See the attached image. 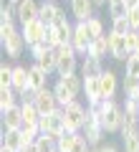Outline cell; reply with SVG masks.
I'll return each mask as SVG.
<instances>
[{"label": "cell", "mask_w": 139, "mask_h": 152, "mask_svg": "<svg viewBox=\"0 0 139 152\" xmlns=\"http://www.w3.org/2000/svg\"><path fill=\"white\" fill-rule=\"evenodd\" d=\"M91 107H94V104H91ZM96 107L101 109L104 132H106V134H119V132H122V124H124V107L116 99H101Z\"/></svg>", "instance_id": "obj_1"}, {"label": "cell", "mask_w": 139, "mask_h": 152, "mask_svg": "<svg viewBox=\"0 0 139 152\" xmlns=\"http://www.w3.org/2000/svg\"><path fill=\"white\" fill-rule=\"evenodd\" d=\"M56 58H58V66H56V76H68V74H79V53L71 43H63L56 48Z\"/></svg>", "instance_id": "obj_2"}, {"label": "cell", "mask_w": 139, "mask_h": 152, "mask_svg": "<svg viewBox=\"0 0 139 152\" xmlns=\"http://www.w3.org/2000/svg\"><path fill=\"white\" fill-rule=\"evenodd\" d=\"M43 134H48L51 140L58 142V137L66 132V119H63V109H56L51 114H41V122H38Z\"/></svg>", "instance_id": "obj_3"}, {"label": "cell", "mask_w": 139, "mask_h": 152, "mask_svg": "<svg viewBox=\"0 0 139 152\" xmlns=\"http://www.w3.org/2000/svg\"><path fill=\"white\" fill-rule=\"evenodd\" d=\"M89 117V107L81 102H74L63 109V119H66V132H81Z\"/></svg>", "instance_id": "obj_4"}, {"label": "cell", "mask_w": 139, "mask_h": 152, "mask_svg": "<svg viewBox=\"0 0 139 152\" xmlns=\"http://www.w3.org/2000/svg\"><path fill=\"white\" fill-rule=\"evenodd\" d=\"M46 31H48V26H46L41 18L28 20V23H23V26H20V33H23V38H25V46H28V48L36 46V43H41L43 38H46Z\"/></svg>", "instance_id": "obj_5"}, {"label": "cell", "mask_w": 139, "mask_h": 152, "mask_svg": "<svg viewBox=\"0 0 139 152\" xmlns=\"http://www.w3.org/2000/svg\"><path fill=\"white\" fill-rule=\"evenodd\" d=\"M106 43H109V56L111 58H116V61H127L129 56H132V51H129V46H127V38L124 36H116L114 31H106Z\"/></svg>", "instance_id": "obj_6"}, {"label": "cell", "mask_w": 139, "mask_h": 152, "mask_svg": "<svg viewBox=\"0 0 139 152\" xmlns=\"http://www.w3.org/2000/svg\"><path fill=\"white\" fill-rule=\"evenodd\" d=\"M0 43H3V51H5V56H8V58H13V61H18V58L23 56V51L28 48V46H25V38H23V33H20V31H15L13 36H8L5 41H0Z\"/></svg>", "instance_id": "obj_7"}, {"label": "cell", "mask_w": 139, "mask_h": 152, "mask_svg": "<svg viewBox=\"0 0 139 152\" xmlns=\"http://www.w3.org/2000/svg\"><path fill=\"white\" fill-rule=\"evenodd\" d=\"M91 41H94V38H91L86 23H76V26H74V38H71V46L76 48V53H79V56H86V53H89Z\"/></svg>", "instance_id": "obj_8"}, {"label": "cell", "mask_w": 139, "mask_h": 152, "mask_svg": "<svg viewBox=\"0 0 139 152\" xmlns=\"http://www.w3.org/2000/svg\"><path fill=\"white\" fill-rule=\"evenodd\" d=\"M71 5V15H74V20L76 23H86L91 15H96V3L94 0H71L68 3Z\"/></svg>", "instance_id": "obj_9"}, {"label": "cell", "mask_w": 139, "mask_h": 152, "mask_svg": "<svg viewBox=\"0 0 139 152\" xmlns=\"http://www.w3.org/2000/svg\"><path fill=\"white\" fill-rule=\"evenodd\" d=\"M36 107H38V112H41V114H51V112H56V109H61L58 107V99H56V94H53V86L41 89V91H38Z\"/></svg>", "instance_id": "obj_10"}, {"label": "cell", "mask_w": 139, "mask_h": 152, "mask_svg": "<svg viewBox=\"0 0 139 152\" xmlns=\"http://www.w3.org/2000/svg\"><path fill=\"white\" fill-rule=\"evenodd\" d=\"M3 147L10 152H23L25 150V137H23V129H3Z\"/></svg>", "instance_id": "obj_11"}, {"label": "cell", "mask_w": 139, "mask_h": 152, "mask_svg": "<svg viewBox=\"0 0 139 152\" xmlns=\"http://www.w3.org/2000/svg\"><path fill=\"white\" fill-rule=\"evenodd\" d=\"M79 74L84 76V79H96V76L104 74V61L94 58V56H84V61H81V66H79Z\"/></svg>", "instance_id": "obj_12"}, {"label": "cell", "mask_w": 139, "mask_h": 152, "mask_svg": "<svg viewBox=\"0 0 139 152\" xmlns=\"http://www.w3.org/2000/svg\"><path fill=\"white\" fill-rule=\"evenodd\" d=\"M99 84H101V96L104 99H114V94H116V89H119V76L114 74L111 69H104V74L99 76Z\"/></svg>", "instance_id": "obj_13"}, {"label": "cell", "mask_w": 139, "mask_h": 152, "mask_svg": "<svg viewBox=\"0 0 139 152\" xmlns=\"http://www.w3.org/2000/svg\"><path fill=\"white\" fill-rule=\"evenodd\" d=\"M0 117H3V129H23V109H20V104L0 112Z\"/></svg>", "instance_id": "obj_14"}, {"label": "cell", "mask_w": 139, "mask_h": 152, "mask_svg": "<svg viewBox=\"0 0 139 152\" xmlns=\"http://www.w3.org/2000/svg\"><path fill=\"white\" fill-rule=\"evenodd\" d=\"M18 23H28V20H36L38 18V10H41V3H36V0H20L18 3Z\"/></svg>", "instance_id": "obj_15"}, {"label": "cell", "mask_w": 139, "mask_h": 152, "mask_svg": "<svg viewBox=\"0 0 139 152\" xmlns=\"http://www.w3.org/2000/svg\"><path fill=\"white\" fill-rule=\"evenodd\" d=\"M31 86V74H28V66H13V91L20 96L25 89Z\"/></svg>", "instance_id": "obj_16"}, {"label": "cell", "mask_w": 139, "mask_h": 152, "mask_svg": "<svg viewBox=\"0 0 139 152\" xmlns=\"http://www.w3.org/2000/svg\"><path fill=\"white\" fill-rule=\"evenodd\" d=\"M28 74H31V89H36V91H41V89H48V79H51V74H48V71H43L41 66L36 64V61L28 66Z\"/></svg>", "instance_id": "obj_17"}, {"label": "cell", "mask_w": 139, "mask_h": 152, "mask_svg": "<svg viewBox=\"0 0 139 152\" xmlns=\"http://www.w3.org/2000/svg\"><path fill=\"white\" fill-rule=\"evenodd\" d=\"M58 13H61L58 3H53V0H43V3H41V10H38V18H41L46 26H53L56 18H58Z\"/></svg>", "instance_id": "obj_18"}, {"label": "cell", "mask_w": 139, "mask_h": 152, "mask_svg": "<svg viewBox=\"0 0 139 152\" xmlns=\"http://www.w3.org/2000/svg\"><path fill=\"white\" fill-rule=\"evenodd\" d=\"M84 94H86V104H99L101 102V84H99V76L96 79H84Z\"/></svg>", "instance_id": "obj_19"}, {"label": "cell", "mask_w": 139, "mask_h": 152, "mask_svg": "<svg viewBox=\"0 0 139 152\" xmlns=\"http://www.w3.org/2000/svg\"><path fill=\"white\" fill-rule=\"evenodd\" d=\"M53 94H56V99H58V107H61V109H66L68 104L79 102V96H76V94L71 91L66 84H61L58 79H56V84H53Z\"/></svg>", "instance_id": "obj_20"}, {"label": "cell", "mask_w": 139, "mask_h": 152, "mask_svg": "<svg viewBox=\"0 0 139 152\" xmlns=\"http://www.w3.org/2000/svg\"><path fill=\"white\" fill-rule=\"evenodd\" d=\"M58 81L66 84V86L71 89V91L76 94V96H81L84 94V76L81 74H68V76H58Z\"/></svg>", "instance_id": "obj_21"}, {"label": "cell", "mask_w": 139, "mask_h": 152, "mask_svg": "<svg viewBox=\"0 0 139 152\" xmlns=\"http://www.w3.org/2000/svg\"><path fill=\"white\" fill-rule=\"evenodd\" d=\"M106 36V33H104ZM94 38L91 41V46H89V53L86 56H94V58H101L104 61V56H109V43H106V38Z\"/></svg>", "instance_id": "obj_22"}, {"label": "cell", "mask_w": 139, "mask_h": 152, "mask_svg": "<svg viewBox=\"0 0 139 152\" xmlns=\"http://www.w3.org/2000/svg\"><path fill=\"white\" fill-rule=\"evenodd\" d=\"M43 71H48V74H56V66H58V58H56V48H48L41 58L36 61Z\"/></svg>", "instance_id": "obj_23"}, {"label": "cell", "mask_w": 139, "mask_h": 152, "mask_svg": "<svg viewBox=\"0 0 139 152\" xmlns=\"http://www.w3.org/2000/svg\"><path fill=\"white\" fill-rule=\"evenodd\" d=\"M122 89H124V96L139 99V76H124Z\"/></svg>", "instance_id": "obj_24"}, {"label": "cell", "mask_w": 139, "mask_h": 152, "mask_svg": "<svg viewBox=\"0 0 139 152\" xmlns=\"http://www.w3.org/2000/svg\"><path fill=\"white\" fill-rule=\"evenodd\" d=\"M15 104H20V96H18L13 89H0V112L15 107Z\"/></svg>", "instance_id": "obj_25"}, {"label": "cell", "mask_w": 139, "mask_h": 152, "mask_svg": "<svg viewBox=\"0 0 139 152\" xmlns=\"http://www.w3.org/2000/svg\"><path fill=\"white\" fill-rule=\"evenodd\" d=\"M76 140H79V132H63L58 137V142H56V147H58V152H71Z\"/></svg>", "instance_id": "obj_26"}, {"label": "cell", "mask_w": 139, "mask_h": 152, "mask_svg": "<svg viewBox=\"0 0 139 152\" xmlns=\"http://www.w3.org/2000/svg\"><path fill=\"white\" fill-rule=\"evenodd\" d=\"M86 28H89L91 38H101L104 33H106V28H104V20H101L99 15H91L89 20H86Z\"/></svg>", "instance_id": "obj_27"}, {"label": "cell", "mask_w": 139, "mask_h": 152, "mask_svg": "<svg viewBox=\"0 0 139 152\" xmlns=\"http://www.w3.org/2000/svg\"><path fill=\"white\" fill-rule=\"evenodd\" d=\"M122 145H124V152H139V129L122 134Z\"/></svg>", "instance_id": "obj_28"}, {"label": "cell", "mask_w": 139, "mask_h": 152, "mask_svg": "<svg viewBox=\"0 0 139 152\" xmlns=\"http://www.w3.org/2000/svg\"><path fill=\"white\" fill-rule=\"evenodd\" d=\"M0 23H18V8L13 3H3V8H0Z\"/></svg>", "instance_id": "obj_29"}, {"label": "cell", "mask_w": 139, "mask_h": 152, "mask_svg": "<svg viewBox=\"0 0 139 152\" xmlns=\"http://www.w3.org/2000/svg\"><path fill=\"white\" fill-rule=\"evenodd\" d=\"M0 89H13V66L5 61L0 66Z\"/></svg>", "instance_id": "obj_30"}, {"label": "cell", "mask_w": 139, "mask_h": 152, "mask_svg": "<svg viewBox=\"0 0 139 152\" xmlns=\"http://www.w3.org/2000/svg\"><path fill=\"white\" fill-rule=\"evenodd\" d=\"M106 8H109V15H111V18H124V15H127V10H129L124 0H109Z\"/></svg>", "instance_id": "obj_31"}, {"label": "cell", "mask_w": 139, "mask_h": 152, "mask_svg": "<svg viewBox=\"0 0 139 152\" xmlns=\"http://www.w3.org/2000/svg\"><path fill=\"white\" fill-rule=\"evenodd\" d=\"M36 150L38 152H56L58 147H56V140H51L48 134H43V132H41V137L36 140Z\"/></svg>", "instance_id": "obj_32"}, {"label": "cell", "mask_w": 139, "mask_h": 152, "mask_svg": "<svg viewBox=\"0 0 139 152\" xmlns=\"http://www.w3.org/2000/svg\"><path fill=\"white\" fill-rule=\"evenodd\" d=\"M109 31H114L116 36H127V33L132 31V26H129L127 15L124 18H111V28H109Z\"/></svg>", "instance_id": "obj_33"}, {"label": "cell", "mask_w": 139, "mask_h": 152, "mask_svg": "<svg viewBox=\"0 0 139 152\" xmlns=\"http://www.w3.org/2000/svg\"><path fill=\"white\" fill-rule=\"evenodd\" d=\"M124 76H139V56H129L124 61Z\"/></svg>", "instance_id": "obj_34"}, {"label": "cell", "mask_w": 139, "mask_h": 152, "mask_svg": "<svg viewBox=\"0 0 139 152\" xmlns=\"http://www.w3.org/2000/svg\"><path fill=\"white\" fill-rule=\"evenodd\" d=\"M15 31H20V28H18V23H0V41H5V38L13 36Z\"/></svg>", "instance_id": "obj_35"}, {"label": "cell", "mask_w": 139, "mask_h": 152, "mask_svg": "<svg viewBox=\"0 0 139 152\" xmlns=\"http://www.w3.org/2000/svg\"><path fill=\"white\" fill-rule=\"evenodd\" d=\"M46 51H48V46H46V43L41 41V43L31 46V48H28V53H31V58H33V61H38V58H41L43 53H46Z\"/></svg>", "instance_id": "obj_36"}, {"label": "cell", "mask_w": 139, "mask_h": 152, "mask_svg": "<svg viewBox=\"0 0 139 152\" xmlns=\"http://www.w3.org/2000/svg\"><path fill=\"white\" fill-rule=\"evenodd\" d=\"M124 112L127 114H139V99H129V96H124Z\"/></svg>", "instance_id": "obj_37"}, {"label": "cell", "mask_w": 139, "mask_h": 152, "mask_svg": "<svg viewBox=\"0 0 139 152\" xmlns=\"http://www.w3.org/2000/svg\"><path fill=\"white\" fill-rule=\"evenodd\" d=\"M124 38H127V46H129V51L134 53V51L139 48V31H129Z\"/></svg>", "instance_id": "obj_38"}, {"label": "cell", "mask_w": 139, "mask_h": 152, "mask_svg": "<svg viewBox=\"0 0 139 152\" xmlns=\"http://www.w3.org/2000/svg\"><path fill=\"white\" fill-rule=\"evenodd\" d=\"M127 20H129V26H132V31H139V8L127 10Z\"/></svg>", "instance_id": "obj_39"}, {"label": "cell", "mask_w": 139, "mask_h": 152, "mask_svg": "<svg viewBox=\"0 0 139 152\" xmlns=\"http://www.w3.org/2000/svg\"><path fill=\"white\" fill-rule=\"evenodd\" d=\"M96 152H119V147L114 145V142H101L99 147H94Z\"/></svg>", "instance_id": "obj_40"}, {"label": "cell", "mask_w": 139, "mask_h": 152, "mask_svg": "<svg viewBox=\"0 0 139 152\" xmlns=\"http://www.w3.org/2000/svg\"><path fill=\"white\" fill-rule=\"evenodd\" d=\"M124 3H127L129 10H132V8H139V0H124Z\"/></svg>", "instance_id": "obj_41"}, {"label": "cell", "mask_w": 139, "mask_h": 152, "mask_svg": "<svg viewBox=\"0 0 139 152\" xmlns=\"http://www.w3.org/2000/svg\"><path fill=\"white\" fill-rule=\"evenodd\" d=\"M23 152H38V150H36V145H28V147H25Z\"/></svg>", "instance_id": "obj_42"}, {"label": "cell", "mask_w": 139, "mask_h": 152, "mask_svg": "<svg viewBox=\"0 0 139 152\" xmlns=\"http://www.w3.org/2000/svg\"><path fill=\"white\" fill-rule=\"evenodd\" d=\"M94 3H96V8H101V5H106L109 0H94Z\"/></svg>", "instance_id": "obj_43"}, {"label": "cell", "mask_w": 139, "mask_h": 152, "mask_svg": "<svg viewBox=\"0 0 139 152\" xmlns=\"http://www.w3.org/2000/svg\"><path fill=\"white\" fill-rule=\"evenodd\" d=\"M0 152H10V150H5V147H0Z\"/></svg>", "instance_id": "obj_44"}, {"label": "cell", "mask_w": 139, "mask_h": 152, "mask_svg": "<svg viewBox=\"0 0 139 152\" xmlns=\"http://www.w3.org/2000/svg\"><path fill=\"white\" fill-rule=\"evenodd\" d=\"M134 56H139V48H137V51H134Z\"/></svg>", "instance_id": "obj_45"}, {"label": "cell", "mask_w": 139, "mask_h": 152, "mask_svg": "<svg viewBox=\"0 0 139 152\" xmlns=\"http://www.w3.org/2000/svg\"><path fill=\"white\" fill-rule=\"evenodd\" d=\"M56 152H58V150H56Z\"/></svg>", "instance_id": "obj_46"}, {"label": "cell", "mask_w": 139, "mask_h": 152, "mask_svg": "<svg viewBox=\"0 0 139 152\" xmlns=\"http://www.w3.org/2000/svg\"><path fill=\"white\" fill-rule=\"evenodd\" d=\"M68 3H71V0H68Z\"/></svg>", "instance_id": "obj_47"}, {"label": "cell", "mask_w": 139, "mask_h": 152, "mask_svg": "<svg viewBox=\"0 0 139 152\" xmlns=\"http://www.w3.org/2000/svg\"><path fill=\"white\" fill-rule=\"evenodd\" d=\"M53 3H56V0H53Z\"/></svg>", "instance_id": "obj_48"}]
</instances>
